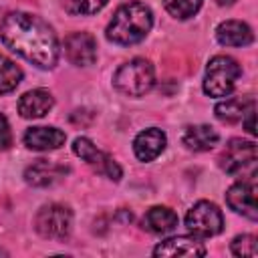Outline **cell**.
<instances>
[{"mask_svg":"<svg viewBox=\"0 0 258 258\" xmlns=\"http://www.w3.org/2000/svg\"><path fill=\"white\" fill-rule=\"evenodd\" d=\"M2 42L38 69H52L58 60V40L52 26L30 12H10L0 24Z\"/></svg>","mask_w":258,"mask_h":258,"instance_id":"6da1fadb","label":"cell"},{"mask_svg":"<svg viewBox=\"0 0 258 258\" xmlns=\"http://www.w3.org/2000/svg\"><path fill=\"white\" fill-rule=\"evenodd\" d=\"M153 26V12L143 2H127L117 8L113 14L109 26H107V38L115 44L129 46L141 42Z\"/></svg>","mask_w":258,"mask_h":258,"instance_id":"7a4b0ae2","label":"cell"},{"mask_svg":"<svg viewBox=\"0 0 258 258\" xmlns=\"http://www.w3.org/2000/svg\"><path fill=\"white\" fill-rule=\"evenodd\" d=\"M155 83L153 64L147 58H131L121 64L113 77L115 89L125 97H143Z\"/></svg>","mask_w":258,"mask_h":258,"instance_id":"3957f363","label":"cell"},{"mask_svg":"<svg viewBox=\"0 0 258 258\" xmlns=\"http://www.w3.org/2000/svg\"><path fill=\"white\" fill-rule=\"evenodd\" d=\"M240 75H242V69L236 58L228 54H216L210 58L206 67L204 93L210 97H228L234 91Z\"/></svg>","mask_w":258,"mask_h":258,"instance_id":"277c9868","label":"cell"},{"mask_svg":"<svg viewBox=\"0 0 258 258\" xmlns=\"http://www.w3.org/2000/svg\"><path fill=\"white\" fill-rule=\"evenodd\" d=\"M256 161H258V151L254 141H242V139H232L220 157L222 169L230 175H242V179L256 177Z\"/></svg>","mask_w":258,"mask_h":258,"instance_id":"5b68a950","label":"cell"},{"mask_svg":"<svg viewBox=\"0 0 258 258\" xmlns=\"http://www.w3.org/2000/svg\"><path fill=\"white\" fill-rule=\"evenodd\" d=\"M34 228L42 238L62 240L71 234L73 228V212L60 204L42 206L34 216Z\"/></svg>","mask_w":258,"mask_h":258,"instance_id":"8992f818","label":"cell"},{"mask_svg":"<svg viewBox=\"0 0 258 258\" xmlns=\"http://www.w3.org/2000/svg\"><path fill=\"white\" fill-rule=\"evenodd\" d=\"M185 226L191 236L196 238H212L222 232L224 228V216L222 210L212 202H198L189 208L185 216Z\"/></svg>","mask_w":258,"mask_h":258,"instance_id":"52a82bcc","label":"cell"},{"mask_svg":"<svg viewBox=\"0 0 258 258\" xmlns=\"http://www.w3.org/2000/svg\"><path fill=\"white\" fill-rule=\"evenodd\" d=\"M73 151H75L77 157H81L83 161H87L97 173H101V175H105V177H109L113 181H119L121 179V173L123 171H121L119 163L111 155H107L101 149H97V145L89 137H77L73 141Z\"/></svg>","mask_w":258,"mask_h":258,"instance_id":"ba28073f","label":"cell"},{"mask_svg":"<svg viewBox=\"0 0 258 258\" xmlns=\"http://www.w3.org/2000/svg\"><path fill=\"white\" fill-rule=\"evenodd\" d=\"M226 202L236 214H242L248 220H258L254 179H240L234 185H230L228 191H226Z\"/></svg>","mask_w":258,"mask_h":258,"instance_id":"9c48e42d","label":"cell"},{"mask_svg":"<svg viewBox=\"0 0 258 258\" xmlns=\"http://www.w3.org/2000/svg\"><path fill=\"white\" fill-rule=\"evenodd\" d=\"M64 54L77 67H89L97 60V40L89 32H73L64 38Z\"/></svg>","mask_w":258,"mask_h":258,"instance_id":"30bf717a","label":"cell"},{"mask_svg":"<svg viewBox=\"0 0 258 258\" xmlns=\"http://www.w3.org/2000/svg\"><path fill=\"white\" fill-rule=\"evenodd\" d=\"M206 248L196 236H173L163 242H159L153 248V256H204Z\"/></svg>","mask_w":258,"mask_h":258,"instance_id":"8fae6325","label":"cell"},{"mask_svg":"<svg viewBox=\"0 0 258 258\" xmlns=\"http://www.w3.org/2000/svg\"><path fill=\"white\" fill-rule=\"evenodd\" d=\"M24 145L32 151H52L64 145L67 135L56 127H30L24 133Z\"/></svg>","mask_w":258,"mask_h":258,"instance_id":"7c38bea8","label":"cell"},{"mask_svg":"<svg viewBox=\"0 0 258 258\" xmlns=\"http://www.w3.org/2000/svg\"><path fill=\"white\" fill-rule=\"evenodd\" d=\"M165 143H167L165 133L157 127H149V129L137 133V137L133 139L135 157L139 161H153L165 149Z\"/></svg>","mask_w":258,"mask_h":258,"instance_id":"4fadbf2b","label":"cell"},{"mask_svg":"<svg viewBox=\"0 0 258 258\" xmlns=\"http://www.w3.org/2000/svg\"><path fill=\"white\" fill-rule=\"evenodd\" d=\"M67 171H69V167H64V165H58L48 159H36L32 165L26 167L24 179H26V183H30L34 187H46V185L56 183L60 177H64Z\"/></svg>","mask_w":258,"mask_h":258,"instance_id":"5bb4252c","label":"cell"},{"mask_svg":"<svg viewBox=\"0 0 258 258\" xmlns=\"http://www.w3.org/2000/svg\"><path fill=\"white\" fill-rule=\"evenodd\" d=\"M54 105V99L48 91L44 89H32L24 93L18 101V113L24 119H40L44 117Z\"/></svg>","mask_w":258,"mask_h":258,"instance_id":"9a60e30c","label":"cell"},{"mask_svg":"<svg viewBox=\"0 0 258 258\" xmlns=\"http://www.w3.org/2000/svg\"><path fill=\"white\" fill-rule=\"evenodd\" d=\"M216 38L224 46H248L254 40V34L242 20H224L216 28Z\"/></svg>","mask_w":258,"mask_h":258,"instance_id":"2e32d148","label":"cell"},{"mask_svg":"<svg viewBox=\"0 0 258 258\" xmlns=\"http://www.w3.org/2000/svg\"><path fill=\"white\" fill-rule=\"evenodd\" d=\"M141 226L151 234H169L177 226V214L165 206H153L145 212Z\"/></svg>","mask_w":258,"mask_h":258,"instance_id":"e0dca14e","label":"cell"},{"mask_svg":"<svg viewBox=\"0 0 258 258\" xmlns=\"http://www.w3.org/2000/svg\"><path fill=\"white\" fill-rule=\"evenodd\" d=\"M218 131L210 125H189L181 135L183 145L191 151H210L218 143Z\"/></svg>","mask_w":258,"mask_h":258,"instance_id":"ac0fdd59","label":"cell"},{"mask_svg":"<svg viewBox=\"0 0 258 258\" xmlns=\"http://www.w3.org/2000/svg\"><path fill=\"white\" fill-rule=\"evenodd\" d=\"M250 107H254V99H226L218 103L214 111L222 123H238Z\"/></svg>","mask_w":258,"mask_h":258,"instance_id":"d6986e66","label":"cell"},{"mask_svg":"<svg viewBox=\"0 0 258 258\" xmlns=\"http://www.w3.org/2000/svg\"><path fill=\"white\" fill-rule=\"evenodd\" d=\"M22 81V71L20 67L10 60L8 56L0 54V95L14 91Z\"/></svg>","mask_w":258,"mask_h":258,"instance_id":"ffe728a7","label":"cell"},{"mask_svg":"<svg viewBox=\"0 0 258 258\" xmlns=\"http://www.w3.org/2000/svg\"><path fill=\"white\" fill-rule=\"evenodd\" d=\"M163 6L173 18L187 20L202 8V0H163Z\"/></svg>","mask_w":258,"mask_h":258,"instance_id":"44dd1931","label":"cell"},{"mask_svg":"<svg viewBox=\"0 0 258 258\" xmlns=\"http://www.w3.org/2000/svg\"><path fill=\"white\" fill-rule=\"evenodd\" d=\"M109 0H62V6L69 14L75 16H89L99 12Z\"/></svg>","mask_w":258,"mask_h":258,"instance_id":"7402d4cb","label":"cell"},{"mask_svg":"<svg viewBox=\"0 0 258 258\" xmlns=\"http://www.w3.org/2000/svg\"><path fill=\"white\" fill-rule=\"evenodd\" d=\"M230 250L234 256H242V258H256L258 254V242H256V236L252 234H242V236H236L230 244Z\"/></svg>","mask_w":258,"mask_h":258,"instance_id":"603a6c76","label":"cell"},{"mask_svg":"<svg viewBox=\"0 0 258 258\" xmlns=\"http://www.w3.org/2000/svg\"><path fill=\"white\" fill-rule=\"evenodd\" d=\"M12 145V133H10V125L8 119L0 113V149H8Z\"/></svg>","mask_w":258,"mask_h":258,"instance_id":"cb8c5ba5","label":"cell"},{"mask_svg":"<svg viewBox=\"0 0 258 258\" xmlns=\"http://www.w3.org/2000/svg\"><path fill=\"white\" fill-rule=\"evenodd\" d=\"M254 117H256V113H254V107H250V109L246 111V115L242 117V123H244V127H246V131H248L250 135H254V133H256V125H254Z\"/></svg>","mask_w":258,"mask_h":258,"instance_id":"d4e9b609","label":"cell"},{"mask_svg":"<svg viewBox=\"0 0 258 258\" xmlns=\"http://www.w3.org/2000/svg\"><path fill=\"white\" fill-rule=\"evenodd\" d=\"M214 2H216L218 6H232L236 0H214Z\"/></svg>","mask_w":258,"mask_h":258,"instance_id":"484cf974","label":"cell"},{"mask_svg":"<svg viewBox=\"0 0 258 258\" xmlns=\"http://www.w3.org/2000/svg\"><path fill=\"white\" fill-rule=\"evenodd\" d=\"M2 254H4V252H2V248H0V256H2Z\"/></svg>","mask_w":258,"mask_h":258,"instance_id":"4316f807","label":"cell"}]
</instances>
